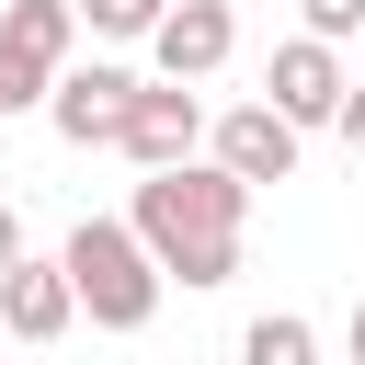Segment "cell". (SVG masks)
Listing matches in <instances>:
<instances>
[{
	"label": "cell",
	"mask_w": 365,
	"mask_h": 365,
	"mask_svg": "<svg viewBox=\"0 0 365 365\" xmlns=\"http://www.w3.org/2000/svg\"><path fill=\"white\" fill-rule=\"evenodd\" d=\"M240 217H251V182H228L217 160L148 171L137 205H125L137 251L160 262V285H228V274H240Z\"/></svg>",
	"instance_id": "6da1fadb"
},
{
	"label": "cell",
	"mask_w": 365,
	"mask_h": 365,
	"mask_svg": "<svg viewBox=\"0 0 365 365\" xmlns=\"http://www.w3.org/2000/svg\"><path fill=\"white\" fill-rule=\"evenodd\" d=\"M57 274H68V297L91 308V331H148V308H160V262L137 251L125 217H80L68 251H57Z\"/></svg>",
	"instance_id": "7a4b0ae2"
},
{
	"label": "cell",
	"mask_w": 365,
	"mask_h": 365,
	"mask_svg": "<svg viewBox=\"0 0 365 365\" xmlns=\"http://www.w3.org/2000/svg\"><path fill=\"white\" fill-rule=\"evenodd\" d=\"M68 34H80L68 0H11V11H0V125H11L23 103H46V80L68 68Z\"/></svg>",
	"instance_id": "3957f363"
},
{
	"label": "cell",
	"mask_w": 365,
	"mask_h": 365,
	"mask_svg": "<svg viewBox=\"0 0 365 365\" xmlns=\"http://www.w3.org/2000/svg\"><path fill=\"white\" fill-rule=\"evenodd\" d=\"M114 148H125L137 171H171V160H194V148H205V103H194L182 80H137V103H125Z\"/></svg>",
	"instance_id": "277c9868"
},
{
	"label": "cell",
	"mask_w": 365,
	"mask_h": 365,
	"mask_svg": "<svg viewBox=\"0 0 365 365\" xmlns=\"http://www.w3.org/2000/svg\"><path fill=\"white\" fill-rule=\"evenodd\" d=\"M262 103L308 137V125H331V103H342V46H319V34H285L274 46V68H262Z\"/></svg>",
	"instance_id": "5b68a950"
},
{
	"label": "cell",
	"mask_w": 365,
	"mask_h": 365,
	"mask_svg": "<svg viewBox=\"0 0 365 365\" xmlns=\"http://www.w3.org/2000/svg\"><path fill=\"white\" fill-rule=\"evenodd\" d=\"M205 160H217L228 182H251V194H262V182H285V171H297V125H285L274 103H240V114H217V125H205Z\"/></svg>",
	"instance_id": "8992f818"
},
{
	"label": "cell",
	"mask_w": 365,
	"mask_h": 365,
	"mask_svg": "<svg viewBox=\"0 0 365 365\" xmlns=\"http://www.w3.org/2000/svg\"><path fill=\"white\" fill-rule=\"evenodd\" d=\"M228 46H240L228 0H171V11L148 23V57H160V80H217V68H228Z\"/></svg>",
	"instance_id": "52a82bcc"
},
{
	"label": "cell",
	"mask_w": 365,
	"mask_h": 365,
	"mask_svg": "<svg viewBox=\"0 0 365 365\" xmlns=\"http://www.w3.org/2000/svg\"><path fill=\"white\" fill-rule=\"evenodd\" d=\"M125 103H137V68H57V80H46V114H57L68 148H114Z\"/></svg>",
	"instance_id": "ba28073f"
},
{
	"label": "cell",
	"mask_w": 365,
	"mask_h": 365,
	"mask_svg": "<svg viewBox=\"0 0 365 365\" xmlns=\"http://www.w3.org/2000/svg\"><path fill=\"white\" fill-rule=\"evenodd\" d=\"M68 319H80L68 274H57V262H34V251H11V262H0V342H57Z\"/></svg>",
	"instance_id": "9c48e42d"
},
{
	"label": "cell",
	"mask_w": 365,
	"mask_h": 365,
	"mask_svg": "<svg viewBox=\"0 0 365 365\" xmlns=\"http://www.w3.org/2000/svg\"><path fill=\"white\" fill-rule=\"evenodd\" d=\"M240 365H319V331H308L297 308H262V319L240 331Z\"/></svg>",
	"instance_id": "30bf717a"
},
{
	"label": "cell",
	"mask_w": 365,
	"mask_h": 365,
	"mask_svg": "<svg viewBox=\"0 0 365 365\" xmlns=\"http://www.w3.org/2000/svg\"><path fill=\"white\" fill-rule=\"evenodd\" d=\"M68 11H80L91 34H148V23L171 11V0H68Z\"/></svg>",
	"instance_id": "8fae6325"
},
{
	"label": "cell",
	"mask_w": 365,
	"mask_h": 365,
	"mask_svg": "<svg viewBox=\"0 0 365 365\" xmlns=\"http://www.w3.org/2000/svg\"><path fill=\"white\" fill-rule=\"evenodd\" d=\"M297 11H308V34H319V46H342V34H365V0H297Z\"/></svg>",
	"instance_id": "7c38bea8"
},
{
	"label": "cell",
	"mask_w": 365,
	"mask_h": 365,
	"mask_svg": "<svg viewBox=\"0 0 365 365\" xmlns=\"http://www.w3.org/2000/svg\"><path fill=\"white\" fill-rule=\"evenodd\" d=\"M331 137H342V148L365 160V80H342V103H331Z\"/></svg>",
	"instance_id": "4fadbf2b"
},
{
	"label": "cell",
	"mask_w": 365,
	"mask_h": 365,
	"mask_svg": "<svg viewBox=\"0 0 365 365\" xmlns=\"http://www.w3.org/2000/svg\"><path fill=\"white\" fill-rule=\"evenodd\" d=\"M11 251H23V217H11V205H0V262H11Z\"/></svg>",
	"instance_id": "5bb4252c"
},
{
	"label": "cell",
	"mask_w": 365,
	"mask_h": 365,
	"mask_svg": "<svg viewBox=\"0 0 365 365\" xmlns=\"http://www.w3.org/2000/svg\"><path fill=\"white\" fill-rule=\"evenodd\" d=\"M342 342H354V365H365V297H354V319H342Z\"/></svg>",
	"instance_id": "9a60e30c"
}]
</instances>
